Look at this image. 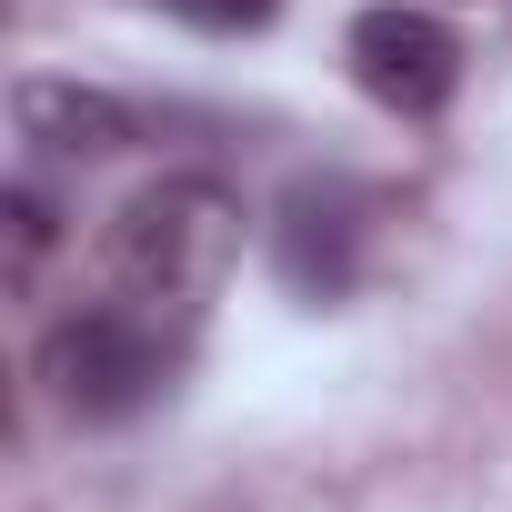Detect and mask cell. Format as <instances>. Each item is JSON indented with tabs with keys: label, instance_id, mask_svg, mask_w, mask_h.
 Here are the masks:
<instances>
[{
	"label": "cell",
	"instance_id": "6da1fadb",
	"mask_svg": "<svg viewBox=\"0 0 512 512\" xmlns=\"http://www.w3.org/2000/svg\"><path fill=\"white\" fill-rule=\"evenodd\" d=\"M231 251H241V191L211 181V171H161V181H141V191L111 211V231H101V302L191 332L201 302H211L221 272H231Z\"/></svg>",
	"mask_w": 512,
	"mask_h": 512
},
{
	"label": "cell",
	"instance_id": "7a4b0ae2",
	"mask_svg": "<svg viewBox=\"0 0 512 512\" xmlns=\"http://www.w3.org/2000/svg\"><path fill=\"white\" fill-rule=\"evenodd\" d=\"M181 342L191 332H171V322H141L121 302H81L41 332V382H51V402L71 422H131L171 392Z\"/></svg>",
	"mask_w": 512,
	"mask_h": 512
},
{
	"label": "cell",
	"instance_id": "3957f363",
	"mask_svg": "<svg viewBox=\"0 0 512 512\" xmlns=\"http://www.w3.org/2000/svg\"><path fill=\"white\" fill-rule=\"evenodd\" d=\"M342 51H352V81H362L382 111H402V121H432V111L462 91V41H452V21L412 11V0H372Z\"/></svg>",
	"mask_w": 512,
	"mask_h": 512
},
{
	"label": "cell",
	"instance_id": "277c9868",
	"mask_svg": "<svg viewBox=\"0 0 512 512\" xmlns=\"http://www.w3.org/2000/svg\"><path fill=\"white\" fill-rule=\"evenodd\" d=\"M272 262H282V282L302 302H342L352 272H362V201L342 181H302L282 201V221H272Z\"/></svg>",
	"mask_w": 512,
	"mask_h": 512
},
{
	"label": "cell",
	"instance_id": "5b68a950",
	"mask_svg": "<svg viewBox=\"0 0 512 512\" xmlns=\"http://www.w3.org/2000/svg\"><path fill=\"white\" fill-rule=\"evenodd\" d=\"M11 121H21V141H31V151H51V161H111V151H131V141L151 131V111H131L121 91L51 81V71L11 91Z\"/></svg>",
	"mask_w": 512,
	"mask_h": 512
},
{
	"label": "cell",
	"instance_id": "8992f818",
	"mask_svg": "<svg viewBox=\"0 0 512 512\" xmlns=\"http://www.w3.org/2000/svg\"><path fill=\"white\" fill-rule=\"evenodd\" d=\"M161 11H181L191 31H262L282 0H161Z\"/></svg>",
	"mask_w": 512,
	"mask_h": 512
},
{
	"label": "cell",
	"instance_id": "52a82bcc",
	"mask_svg": "<svg viewBox=\"0 0 512 512\" xmlns=\"http://www.w3.org/2000/svg\"><path fill=\"white\" fill-rule=\"evenodd\" d=\"M41 251H51V201L21 181V191H11V272H31Z\"/></svg>",
	"mask_w": 512,
	"mask_h": 512
}]
</instances>
